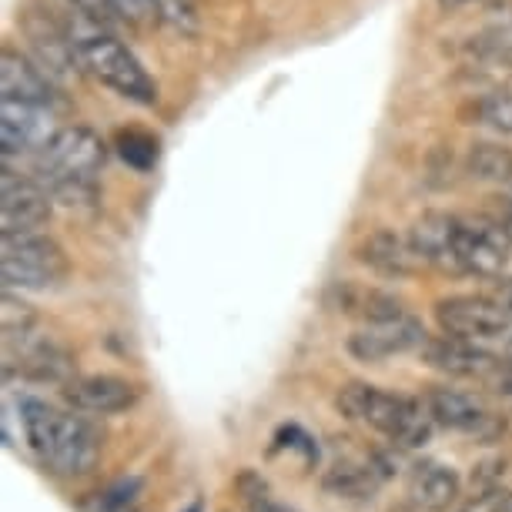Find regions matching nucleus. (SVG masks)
I'll list each match as a JSON object with an SVG mask.
<instances>
[{"instance_id":"obj_1","label":"nucleus","mask_w":512,"mask_h":512,"mask_svg":"<svg viewBox=\"0 0 512 512\" xmlns=\"http://www.w3.org/2000/svg\"><path fill=\"white\" fill-rule=\"evenodd\" d=\"M64 7L71 17H61L54 11L51 14L64 24V31L71 34L77 54H81L84 71H88L94 81H101L104 88H111L114 94H121V98H128L134 104L158 101V84L144 71V64L138 57L131 54V47H124L108 27L94 21L91 14H84L71 0H64Z\"/></svg>"},{"instance_id":"obj_2","label":"nucleus","mask_w":512,"mask_h":512,"mask_svg":"<svg viewBox=\"0 0 512 512\" xmlns=\"http://www.w3.org/2000/svg\"><path fill=\"white\" fill-rule=\"evenodd\" d=\"M24 439L57 476H88L98 466L104 439L84 415L61 412L41 399L21 402Z\"/></svg>"},{"instance_id":"obj_3","label":"nucleus","mask_w":512,"mask_h":512,"mask_svg":"<svg viewBox=\"0 0 512 512\" xmlns=\"http://www.w3.org/2000/svg\"><path fill=\"white\" fill-rule=\"evenodd\" d=\"M108 158L104 141L84 124H67L37 151L34 178L64 205H88L98 198V175Z\"/></svg>"},{"instance_id":"obj_4","label":"nucleus","mask_w":512,"mask_h":512,"mask_svg":"<svg viewBox=\"0 0 512 512\" xmlns=\"http://www.w3.org/2000/svg\"><path fill=\"white\" fill-rule=\"evenodd\" d=\"M335 409L352 422L372 425L375 432L392 439L399 449H422L436 432L429 405L412 399V395L385 392L379 385L349 382L335 395Z\"/></svg>"},{"instance_id":"obj_5","label":"nucleus","mask_w":512,"mask_h":512,"mask_svg":"<svg viewBox=\"0 0 512 512\" xmlns=\"http://www.w3.org/2000/svg\"><path fill=\"white\" fill-rule=\"evenodd\" d=\"M71 262L67 251L51 235H0V278L7 288L21 292H47L61 285Z\"/></svg>"},{"instance_id":"obj_6","label":"nucleus","mask_w":512,"mask_h":512,"mask_svg":"<svg viewBox=\"0 0 512 512\" xmlns=\"http://www.w3.org/2000/svg\"><path fill=\"white\" fill-rule=\"evenodd\" d=\"M17 24H21L24 41L31 44L34 61L44 67V74L54 84H71L81 74H88L71 34L64 31V24L51 11H44V7H24L17 14Z\"/></svg>"},{"instance_id":"obj_7","label":"nucleus","mask_w":512,"mask_h":512,"mask_svg":"<svg viewBox=\"0 0 512 512\" xmlns=\"http://www.w3.org/2000/svg\"><path fill=\"white\" fill-rule=\"evenodd\" d=\"M436 322L442 335L466 338V342L489 345L506 342L512 332V315L492 295H452L436 302Z\"/></svg>"},{"instance_id":"obj_8","label":"nucleus","mask_w":512,"mask_h":512,"mask_svg":"<svg viewBox=\"0 0 512 512\" xmlns=\"http://www.w3.org/2000/svg\"><path fill=\"white\" fill-rule=\"evenodd\" d=\"M54 215V195L14 168L0 171V235H34Z\"/></svg>"},{"instance_id":"obj_9","label":"nucleus","mask_w":512,"mask_h":512,"mask_svg":"<svg viewBox=\"0 0 512 512\" xmlns=\"http://www.w3.org/2000/svg\"><path fill=\"white\" fill-rule=\"evenodd\" d=\"M425 405H429L436 425H442V429H452V432H466V436L479 439L482 446L496 442L502 432H506V419L492 415L486 405H482L476 395H469V392L436 385V389L425 392Z\"/></svg>"},{"instance_id":"obj_10","label":"nucleus","mask_w":512,"mask_h":512,"mask_svg":"<svg viewBox=\"0 0 512 512\" xmlns=\"http://www.w3.org/2000/svg\"><path fill=\"white\" fill-rule=\"evenodd\" d=\"M462 228H466V218L449 215V211H425L412 221L409 241L425 265L446 275H462Z\"/></svg>"},{"instance_id":"obj_11","label":"nucleus","mask_w":512,"mask_h":512,"mask_svg":"<svg viewBox=\"0 0 512 512\" xmlns=\"http://www.w3.org/2000/svg\"><path fill=\"white\" fill-rule=\"evenodd\" d=\"M429 332L422 328L419 318H412L409 312L382 318V322H365L362 328H355L349 335V352L359 362H385L392 355H405L412 349H422Z\"/></svg>"},{"instance_id":"obj_12","label":"nucleus","mask_w":512,"mask_h":512,"mask_svg":"<svg viewBox=\"0 0 512 512\" xmlns=\"http://www.w3.org/2000/svg\"><path fill=\"white\" fill-rule=\"evenodd\" d=\"M61 131L54 124V108L0 98V148L11 154H37L54 134Z\"/></svg>"},{"instance_id":"obj_13","label":"nucleus","mask_w":512,"mask_h":512,"mask_svg":"<svg viewBox=\"0 0 512 512\" xmlns=\"http://www.w3.org/2000/svg\"><path fill=\"white\" fill-rule=\"evenodd\" d=\"M419 352L425 365H432V369L456 375V379H476V382H489L499 365L506 362L499 352H489L486 345L452 338V335H439V338L429 335Z\"/></svg>"},{"instance_id":"obj_14","label":"nucleus","mask_w":512,"mask_h":512,"mask_svg":"<svg viewBox=\"0 0 512 512\" xmlns=\"http://www.w3.org/2000/svg\"><path fill=\"white\" fill-rule=\"evenodd\" d=\"M512 238L489 215L466 218L462 228V275L476 278H502L509 265Z\"/></svg>"},{"instance_id":"obj_15","label":"nucleus","mask_w":512,"mask_h":512,"mask_svg":"<svg viewBox=\"0 0 512 512\" xmlns=\"http://www.w3.org/2000/svg\"><path fill=\"white\" fill-rule=\"evenodd\" d=\"M64 399L77 412L118 415L141 402V385L121 379V375H84V379H71L64 385Z\"/></svg>"},{"instance_id":"obj_16","label":"nucleus","mask_w":512,"mask_h":512,"mask_svg":"<svg viewBox=\"0 0 512 512\" xmlns=\"http://www.w3.org/2000/svg\"><path fill=\"white\" fill-rule=\"evenodd\" d=\"M355 258L372 268L375 275H385V278H412L422 272V258L419 251L412 248L409 235H395L389 228H379V231H369L359 245H355Z\"/></svg>"},{"instance_id":"obj_17","label":"nucleus","mask_w":512,"mask_h":512,"mask_svg":"<svg viewBox=\"0 0 512 512\" xmlns=\"http://www.w3.org/2000/svg\"><path fill=\"white\" fill-rule=\"evenodd\" d=\"M0 98L11 101H27V104H44L54 108L57 104V88L54 81L44 74V67L14 51L11 44L0 47Z\"/></svg>"},{"instance_id":"obj_18","label":"nucleus","mask_w":512,"mask_h":512,"mask_svg":"<svg viewBox=\"0 0 512 512\" xmlns=\"http://www.w3.org/2000/svg\"><path fill=\"white\" fill-rule=\"evenodd\" d=\"M21 342L17 349V362H7V369L17 365V372L27 375V379H37V382H71L74 379V355L64 349V345L51 342V338H37L31 342V335L24 338H14ZM7 342V345H14Z\"/></svg>"},{"instance_id":"obj_19","label":"nucleus","mask_w":512,"mask_h":512,"mask_svg":"<svg viewBox=\"0 0 512 512\" xmlns=\"http://www.w3.org/2000/svg\"><path fill=\"white\" fill-rule=\"evenodd\" d=\"M462 482L449 466H439V462H419L412 469L409 479V496L419 509L429 512H446L452 502L459 499Z\"/></svg>"},{"instance_id":"obj_20","label":"nucleus","mask_w":512,"mask_h":512,"mask_svg":"<svg viewBox=\"0 0 512 512\" xmlns=\"http://www.w3.org/2000/svg\"><path fill=\"white\" fill-rule=\"evenodd\" d=\"M462 67L476 81H502L512 74V41L502 34H479L462 44Z\"/></svg>"},{"instance_id":"obj_21","label":"nucleus","mask_w":512,"mask_h":512,"mask_svg":"<svg viewBox=\"0 0 512 512\" xmlns=\"http://www.w3.org/2000/svg\"><path fill=\"white\" fill-rule=\"evenodd\" d=\"M332 308L342 315H359L365 322H382V318L405 315V305L395 295L382 292V288H362L352 282H335L332 285Z\"/></svg>"},{"instance_id":"obj_22","label":"nucleus","mask_w":512,"mask_h":512,"mask_svg":"<svg viewBox=\"0 0 512 512\" xmlns=\"http://www.w3.org/2000/svg\"><path fill=\"white\" fill-rule=\"evenodd\" d=\"M466 175L482 185H512V144L476 141L466 151Z\"/></svg>"},{"instance_id":"obj_23","label":"nucleus","mask_w":512,"mask_h":512,"mask_svg":"<svg viewBox=\"0 0 512 512\" xmlns=\"http://www.w3.org/2000/svg\"><path fill=\"white\" fill-rule=\"evenodd\" d=\"M462 124H482V128L502 134V138H512V91L496 88L482 98H472L469 104L459 108Z\"/></svg>"},{"instance_id":"obj_24","label":"nucleus","mask_w":512,"mask_h":512,"mask_svg":"<svg viewBox=\"0 0 512 512\" xmlns=\"http://www.w3.org/2000/svg\"><path fill=\"white\" fill-rule=\"evenodd\" d=\"M379 469L375 466H355V462H338L325 472L322 486L338 499H372L379 489Z\"/></svg>"},{"instance_id":"obj_25","label":"nucleus","mask_w":512,"mask_h":512,"mask_svg":"<svg viewBox=\"0 0 512 512\" xmlns=\"http://www.w3.org/2000/svg\"><path fill=\"white\" fill-rule=\"evenodd\" d=\"M114 148H118L121 161L131 164L134 171H151L154 164H158V141H154L148 131H138V128L118 131Z\"/></svg>"},{"instance_id":"obj_26","label":"nucleus","mask_w":512,"mask_h":512,"mask_svg":"<svg viewBox=\"0 0 512 512\" xmlns=\"http://www.w3.org/2000/svg\"><path fill=\"white\" fill-rule=\"evenodd\" d=\"M154 7H158L161 24H168L175 34H181V37H198L201 34L195 0H154Z\"/></svg>"},{"instance_id":"obj_27","label":"nucleus","mask_w":512,"mask_h":512,"mask_svg":"<svg viewBox=\"0 0 512 512\" xmlns=\"http://www.w3.org/2000/svg\"><path fill=\"white\" fill-rule=\"evenodd\" d=\"M0 322H4V342H14V338L31 335L34 312H31V305L17 302V298L7 292L4 295V308H0Z\"/></svg>"},{"instance_id":"obj_28","label":"nucleus","mask_w":512,"mask_h":512,"mask_svg":"<svg viewBox=\"0 0 512 512\" xmlns=\"http://www.w3.org/2000/svg\"><path fill=\"white\" fill-rule=\"evenodd\" d=\"M144 489V479L141 476H128V479H118L111 489L101 492L98 499V512H128L134 506V499L141 496Z\"/></svg>"},{"instance_id":"obj_29","label":"nucleus","mask_w":512,"mask_h":512,"mask_svg":"<svg viewBox=\"0 0 512 512\" xmlns=\"http://www.w3.org/2000/svg\"><path fill=\"white\" fill-rule=\"evenodd\" d=\"M114 11L128 27L134 31H154V27H161V17H158V7H154V0H111Z\"/></svg>"},{"instance_id":"obj_30","label":"nucleus","mask_w":512,"mask_h":512,"mask_svg":"<svg viewBox=\"0 0 512 512\" xmlns=\"http://www.w3.org/2000/svg\"><path fill=\"white\" fill-rule=\"evenodd\" d=\"M466 512H509V492L506 489H482L476 499L469 502Z\"/></svg>"},{"instance_id":"obj_31","label":"nucleus","mask_w":512,"mask_h":512,"mask_svg":"<svg viewBox=\"0 0 512 512\" xmlns=\"http://www.w3.org/2000/svg\"><path fill=\"white\" fill-rule=\"evenodd\" d=\"M235 489H238V496L245 499V502H251V506H255V502H262L265 496H268V482L258 476V472H251V469H245L241 472V476L235 479Z\"/></svg>"},{"instance_id":"obj_32","label":"nucleus","mask_w":512,"mask_h":512,"mask_svg":"<svg viewBox=\"0 0 512 512\" xmlns=\"http://www.w3.org/2000/svg\"><path fill=\"white\" fill-rule=\"evenodd\" d=\"M71 4H77L84 14H91L94 21L104 24V27H118V24H124L121 17H118V11H114L111 0H71Z\"/></svg>"},{"instance_id":"obj_33","label":"nucleus","mask_w":512,"mask_h":512,"mask_svg":"<svg viewBox=\"0 0 512 512\" xmlns=\"http://www.w3.org/2000/svg\"><path fill=\"white\" fill-rule=\"evenodd\" d=\"M502 472H506V459L482 462V466L472 469V486H476V489H496V482L502 479Z\"/></svg>"},{"instance_id":"obj_34","label":"nucleus","mask_w":512,"mask_h":512,"mask_svg":"<svg viewBox=\"0 0 512 512\" xmlns=\"http://www.w3.org/2000/svg\"><path fill=\"white\" fill-rule=\"evenodd\" d=\"M496 302L506 308V312L512 315V278H499V285H496Z\"/></svg>"},{"instance_id":"obj_35","label":"nucleus","mask_w":512,"mask_h":512,"mask_svg":"<svg viewBox=\"0 0 512 512\" xmlns=\"http://www.w3.org/2000/svg\"><path fill=\"white\" fill-rule=\"evenodd\" d=\"M251 512H292V509H285V506H275V502L262 499V502H255V506H251Z\"/></svg>"},{"instance_id":"obj_36","label":"nucleus","mask_w":512,"mask_h":512,"mask_svg":"<svg viewBox=\"0 0 512 512\" xmlns=\"http://www.w3.org/2000/svg\"><path fill=\"white\" fill-rule=\"evenodd\" d=\"M462 4H469V0H439L442 11H456V7H462Z\"/></svg>"},{"instance_id":"obj_37","label":"nucleus","mask_w":512,"mask_h":512,"mask_svg":"<svg viewBox=\"0 0 512 512\" xmlns=\"http://www.w3.org/2000/svg\"><path fill=\"white\" fill-rule=\"evenodd\" d=\"M502 359H506V362H512V332H509V338H506V342H502Z\"/></svg>"},{"instance_id":"obj_38","label":"nucleus","mask_w":512,"mask_h":512,"mask_svg":"<svg viewBox=\"0 0 512 512\" xmlns=\"http://www.w3.org/2000/svg\"><path fill=\"white\" fill-rule=\"evenodd\" d=\"M509 512H512V496H509Z\"/></svg>"},{"instance_id":"obj_39","label":"nucleus","mask_w":512,"mask_h":512,"mask_svg":"<svg viewBox=\"0 0 512 512\" xmlns=\"http://www.w3.org/2000/svg\"><path fill=\"white\" fill-rule=\"evenodd\" d=\"M506 198H509V201H512V191H509V195H506Z\"/></svg>"}]
</instances>
